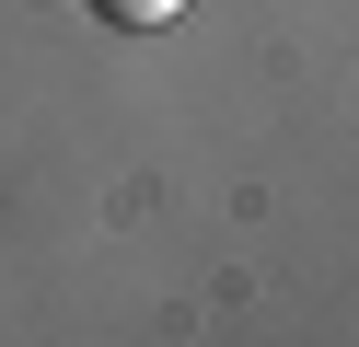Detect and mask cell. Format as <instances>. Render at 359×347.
<instances>
[{"label": "cell", "instance_id": "obj_1", "mask_svg": "<svg viewBox=\"0 0 359 347\" xmlns=\"http://www.w3.org/2000/svg\"><path fill=\"white\" fill-rule=\"evenodd\" d=\"M93 12H104V23H116V35H163V23H174V12H186V0H93Z\"/></svg>", "mask_w": 359, "mask_h": 347}]
</instances>
